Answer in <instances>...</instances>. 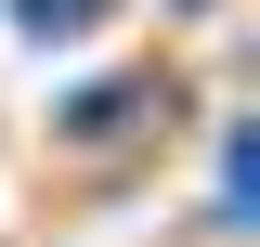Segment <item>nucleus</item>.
Instances as JSON below:
<instances>
[{"label":"nucleus","mask_w":260,"mask_h":247,"mask_svg":"<svg viewBox=\"0 0 260 247\" xmlns=\"http://www.w3.org/2000/svg\"><path fill=\"white\" fill-rule=\"evenodd\" d=\"M143 104H156V78H104V91H78V104H65V143H117Z\"/></svg>","instance_id":"1"},{"label":"nucleus","mask_w":260,"mask_h":247,"mask_svg":"<svg viewBox=\"0 0 260 247\" xmlns=\"http://www.w3.org/2000/svg\"><path fill=\"white\" fill-rule=\"evenodd\" d=\"M13 26H26V39H78V26H91V0H26Z\"/></svg>","instance_id":"2"}]
</instances>
